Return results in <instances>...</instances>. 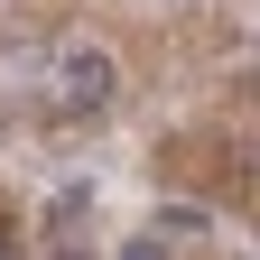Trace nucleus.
Segmentation results:
<instances>
[{
  "label": "nucleus",
  "instance_id": "nucleus-1",
  "mask_svg": "<svg viewBox=\"0 0 260 260\" xmlns=\"http://www.w3.org/2000/svg\"><path fill=\"white\" fill-rule=\"evenodd\" d=\"M112 84H121L112 47H65V56H56V112H103Z\"/></svg>",
  "mask_w": 260,
  "mask_h": 260
},
{
  "label": "nucleus",
  "instance_id": "nucleus-4",
  "mask_svg": "<svg viewBox=\"0 0 260 260\" xmlns=\"http://www.w3.org/2000/svg\"><path fill=\"white\" fill-rule=\"evenodd\" d=\"M0 260H10V242H0Z\"/></svg>",
  "mask_w": 260,
  "mask_h": 260
},
{
  "label": "nucleus",
  "instance_id": "nucleus-3",
  "mask_svg": "<svg viewBox=\"0 0 260 260\" xmlns=\"http://www.w3.org/2000/svg\"><path fill=\"white\" fill-rule=\"evenodd\" d=\"M47 260H93V251H84V242H56V251H47Z\"/></svg>",
  "mask_w": 260,
  "mask_h": 260
},
{
  "label": "nucleus",
  "instance_id": "nucleus-2",
  "mask_svg": "<svg viewBox=\"0 0 260 260\" xmlns=\"http://www.w3.org/2000/svg\"><path fill=\"white\" fill-rule=\"evenodd\" d=\"M121 260H168V242H158V233H130V242H121Z\"/></svg>",
  "mask_w": 260,
  "mask_h": 260
}]
</instances>
